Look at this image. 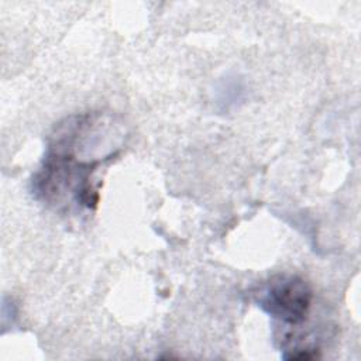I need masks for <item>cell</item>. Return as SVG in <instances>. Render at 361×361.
Returning a JSON list of instances; mask_svg holds the SVG:
<instances>
[{
	"label": "cell",
	"mask_w": 361,
	"mask_h": 361,
	"mask_svg": "<svg viewBox=\"0 0 361 361\" xmlns=\"http://www.w3.org/2000/svg\"><path fill=\"white\" fill-rule=\"evenodd\" d=\"M252 299L272 319L296 327L307 319L313 290L303 278L279 274L254 289Z\"/></svg>",
	"instance_id": "2"
},
{
	"label": "cell",
	"mask_w": 361,
	"mask_h": 361,
	"mask_svg": "<svg viewBox=\"0 0 361 361\" xmlns=\"http://www.w3.org/2000/svg\"><path fill=\"white\" fill-rule=\"evenodd\" d=\"M103 161L107 159H79L72 148L49 140L42 165L31 180L32 193L38 200L54 207L75 203L78 207L93 210L100 196L90 176Z\"/></svg>",
	"instance_id": "1"
}]
</instances>
